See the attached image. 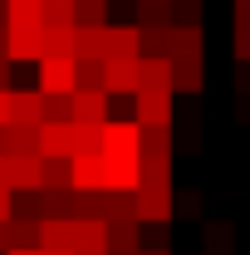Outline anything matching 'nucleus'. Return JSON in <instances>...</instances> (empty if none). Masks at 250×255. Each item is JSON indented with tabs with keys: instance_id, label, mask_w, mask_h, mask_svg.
<instances>
[{
	"instance_id": "2f4dec72",
	"label": "nucleus",
	"mask_w": 250,
	"mask_h": 255,
	"mask_svg": "<svg viewBox=\"0 0 250 255\" xmlns=\"http://www.w3.org/2000/svg\"><path fill=\"white\" fill-rule=\"evenodd\" d=\"M15 94V89H10ZM10 94H0V128H10L15 123V108H10Z\"/></svg>"
},
{
	"instance_id": "412c9836",
	"label": "nucleus",
	"mask_w": 250,
	"mask_h": 255,
	"mask_svg": "<svg viewBox=\"0 0 250 255\" xmlns=\"http://www.w3.org/2000/svg\"><path fill=\"white\" fill-rule=\"evenodd\" d=\"M206 255H231V246H236V226L231 221H206Z\"/></svg>"
},
{
	"instance_id": "e433bc0d",
	"label": "nucleus",
	"mask_w": 250,
	"mask_h": 255,
	"mask_svg": "<svg viewBox=\"0 0 250 255\" xmlns=\"http://www.w3.org/2000/svg\"><path fill=\"white\" fill-rule=\"evenodd\" d=\"M5 44H10V30H0V59H5ZM10 64V59H5Z\"/></svg>"
},
{
	"instance_id": "0eeeda50",
	"label": "nucleus",
	"mask_w": 250,
	"mask_h": 255,
	"mask_svg": "<svg viewBox=\"0 0 250 255\" xmlns=\"http://www.w3.org/2000/svg\"><path fill=\"white\" fill-rule=\"evenodd\" d=\"M142 84H137V98H177V84H172V59H142L137 64Z\"/></svg>"
},
{
	"instance_id": "4be33fe9",
	"label": "nucleus",
	"mask_w": 250,
	"mask_h": 255,
	"mask_svg": "<svg viewBox=\"0 0 250 255\" xmlns=\"http://www.w3.org/2000/svg\"><path fill=\"white\" fill-rule=\"evenodd\" d=\"M10 251H39V221L10 216Z\"/></svg>"
},
{
	"instance_id": "1a4fd4ad",
	"label": "nucleus",
	"mask_w": 250,
	"mask_h": 255,
	"mask_svg": "<svg viewBox=\"0 0 250 255\" xmlns=\"http://www.w3.org/2000/svg\"><path fill=\"white\" fill-rule=\"evenodd\" d=\"M44 187V157L39 152H15L10 157V191H39Z\"/></svg>"
},
{
	"instance_id": "f257e3e1",
	"label": "nucleus",
	"mask_w": 250,
	"mask_h": 255,
	"mask_svg": "<svg viewBox=\"0 0 250 255\" xmlns=\"http://www.w3.org/2000/svg\"><path fill=\"white\" fill-rule=\"evenodd\" d=\"M34 89H39L44 98H74L79 94V64L74 59H39Z\"/></svg>"
},
{
	"instance_id": "a19ab883",
	"label": "nucleus",
	"mask_w": 250,
	"mask_h": 255,
	"mask_svg": "<svg viewBox=\"0 0 250 255\" xmlns=\"http://www.w3.org/2000/svg\"><path fill=\"white\" fill-rule=\"evenodd\" d=\"M84 255H108V251H84Z\"/></svg>"
},
{
	"instance_id": "dca6fc26",
	"label": "nucleus",
	"mask_w": 250,
	"mask_h": 255,
	"mask_svg": "<svg viewBox=\"0 0 250 255\" xmlns=\"http://www.w3.org/2000/svg\"><path fill=\"white\" fill-rule=\"evenodd\" d=\"M172 84H177V94H201V84H206L201 59H172Z\"/></svg>"
},
{
	"instance_id": "473e14b6",
	"label": "nucleus",
	"mask_w": 250,
	"mask_h": 255,
	"mask_svg": "<svg viewBox=\"0 0 250 255\" xmlns=\"http://www.w3.org/2000/svg\"><path fill=\"white\" fill-rule=\"evenodd\" d=\"M236 89H241V98H250V64H241V79H236Z\"/></svg>"
},
{
	"instance_id": "c756f323",
	"label": "nucleus",
	"mask_w": 250,
	"mask_h": 255,
	"mask_svg": "<svg viewBox=\"0 0 250 255\" xmlns=\"http://www.w3.org/2000/svg\"><path fill=\"white\" fill-rule=\"evenodd\" d=\"M177 211H182V216H196V211H201V196H196V191H182V196H177Z\"/></svg>"
},
{
	"instance_id": "9d476101",
	"label": "nucleus",
	"mask_w": 250,
	"mask_h": 255,
	"mask_svg": "<svg viewBox=\"0 0 250 255\" xmlns=\"http://www.w3.org/2000/svg\"><path fill=\"white\" fill-rule=\"evenodd\" d=\"M5 59L10 64H39L44 59V30H10Z\"/></svg>"
},
{
	"instance_id": "ea45409f",
	"label": "nucleus",
	"mask_w": 250,
	"mask_h": 255,
	"mask_svg": "<svg viewBox=\"0 0 250 255\" xmlns=\"http://www.w3.org/2000/svg\"><path fill=\"white\" fill-rule=\"evenodd\" d=\"M142 255H172V251H142Z\"/></svg>"
},
{
	"instance_id": "6e6552de",
	"label": "nucleus",
	"mask_w": 250,
	"mask_h": 255,
	"mask_svg": "<svg viewBox=\"0 0 250 255\" xmlns=\"http://www.w3.org/2000/svg\"><path fill=\"white\" fill-rule=\"evenodd\" d=\"M142 157H103V191H137Z\"/></svg>"
},
{
	"instance_id": "c85d7f7f",
	"label": "nucleus",
	"mask_w": 250,
	"mask_h": 255,
	"mask_svg": "<svg viewBox=\"0 0 250 255\" xmlns=\"http://www.w3.org/2000/svg\"><path fill=\"white\" fill-rule=\"evenodd\" d=\"M231 49H236V59L250 64V25H236V39H231Z\"/></svg>"
},
{
	"instance_id": "4c0bfd02",
	"label": "nucleus",
	"mask_w": 250,
	"mask_h": 255,
	"mask_svg": "<svg viewBox=\"0 0 250 255\" xmlns=\"http://www.w3.org/2000/svg\"><path fill=\"white\" fill-rule=\"evenodd\" d=\"M0 30H10V15H5V0H0Z\"/></svg>"
},
{
	"instance_id": "7ed1b4c3",
	"label": "nucleus",
	"mask_w": 250,
	"mask_h": 255,
	"mask_svg": "<svg viewBox=\"0 0 250 255\" xmlns=\"http://www.w3.org/2000/svg\"><path fill=\"white\" fill-rule=\"evenodd\" d=\"M142 59V25H108L103 34V64Z\"/></svg>"
},
{
	"instance_id": "f03ea898",
	"label": "nucleus",
	"mask_w": 250,
	"mask_h": 255,
	"mask_svg": "<svg viewBox=\"0 0 250 255\" xmlns=\"http://www.w3.org/2000/svg\"><path fill=\"white\" fill-rule=\"evenodd\" d=\"M103 157H142V123L137 118H113L103 128Z\"/></svg>"
},
{
	"instance_id": "f704fd0d",
	"label": "nucleus",
	"mask_w": 250,
	"mask_h": 255,
	"mask_svg": "<svg viewBox=\"0 0 250 255\" xmlns=\"http://www.w3.org/2000/svg\"><path fill=\"white\" fill-rule=\"evenodd\" d=\"M0 255H10V221L0 226Z\"/></svg>"
},
{
	"instance_id": "7c9ffc66",
	"label": "nucleus",
	"mask_w": 250,
	"mask_h": 255,
	"mask_svg": "<svg viewBox=\"0 0 250 255\" xmlns=\"http://www.w3.org/2000/svg\"><path fill=\"white\" fill-rule=\"evenodd\" d=\"M10 216H15V191H10V187H0V226L10 221Z\"/></svg>"
},
{
	"instance_id": "72a5a7b5",
	"label": "nucleus",
	"mask_w": 250,
	"mask_h": 255,
	"mask_svg": "<svg viewBox=\"0 0 250 255\" xmlns=\"http://www.w3.org/2000/svg\"><path fill=\"white\" fill-rule=\"evenodd\" d=\"M0 94H10V64L0 59Z\"/></svg>"
},
{
	"instance_id": "9b49d317",
	"label": "nucleus",
	"mask_w": 250,
	"mask_h": 255,
	"mask_svg": "<svg viewBox=\"0 0 250 255\" xmlns=\"http://www.w3.org/2000/svg\"><path fill=\"white\" fill-rule=\"evenodd\" d=\"M137 64L142 59H127V64H103V94H132L137 98V84H142V74H137Z\"/></svg>"
},
{
	"instance_id": "aec40b11",
	"label": "nucleus",
	"mask_w": 250,
	"mask_h": 255,
	"mask_svg": "<svg viewBox=\"0 0 250 255\" xmlns=\"http://www.w3.org/2000/svg\"><path fill=\"white\" fill-rule=\"evenodd\" d=\"M44 191H74V162L44 157Z\"/></svg>"
},
{
	"instance_id": "c9c22d12",
	"label": "nucleus",
	"mask_w": 250,
	"mask_h": 255,
	"mask_svg": "<svg viewBox=\"0 0 250 255\" xmlns=\"http://www.w3.org/2000/svg\"><path fill=\"white\" fill-rule=\"evenodd\" d=\"M0 187H10V157H0Z\"/></svg>"
},
{
	"instance_id": "58836bf2",
	"label": "nucleus",
	"mask_w": 250,
	"mask_h": 255,
	"mask_svg": "<svg viewBox=\"0 0 250 255\" xmlns=\"http://www.w3.org/2000/svg\"><path fill=\"white\" fill-rule=\"evenodd\" d=\"M10 255H44V251H10Z\"/></svg>"
},
{
	"instance_id": "a211bd4d",
	"label": "nucleus",
	"mask_w": 250,
	"mask_h": 255,
	"mask_svg": "<svg viewBox=\"0 0 250 255\" xmlns=\"http://www.w3.org/2000/svg\"><path fill=\"white\" fill-rule=\"evenodd\" d=\"M79 25V0H44V30H74Z\"/></svg>"
},
{
	"instance_id": "ddd939ff",
	"label": "nucleus",
	"mask_w": 250,
	"mask_h": 255,
	"mask_svg": "<svg viewBox=\"0 0 250 255\" xmlns=\"http://www.w3.org/2000/svg\"><path fill=\"white\" fill-rule=\"evenodd\" d=\"M10 30H44V0H5Z\"/></svg>"
},
{
	"instance_id": "b1692460",
	"label": "nucleus",
	"mask_w": 250,
	"mask_h": 255,
	"mask_svg": "<svg viewBox=\"0 0 250 255\" xmlns=\"http://www.w3.org/2000/svg\"><path fill=\"white\" fill-rule=\"evenodd\" d=\"M74 30H108V0H79V25Z\"/></svg>"
},
{
	"instance_id": "f3484780",
	"label": "nucleus",
	"mask_w": 250,
	"mask_h": 255,
	"mask_svg": "<svg viewBox=\"0 0 250 255\" xmlns=\"http://www.w3.org/2000/svg\"><path fill=\"white\" fill-rule=\"evenodd\" d=\"M103 34L108 30H74V64H103Z\"/></svg>"
},
{
	"instance_id": "393cba45",
	"label": "nucleus",
	"mask_w": 250,
	"mask_h": 255,
	"mask_svg": "<svg viewBox=\"0 0 250 255\" xmlns=\"http://www.w3.org/2000/svg\"><path fill=\"white\" fill-rule=\"evenodd\" d=\"M142 157H172V128H142Z\"/></svg>"
},
{
	"instance_id": "4468645a",
	"label": "nucleus",
	"mask_w": 250,
	"mask_h": 255,
	"mask_svg": "<svg viewBox=\"0 0 250 255\" xmlns=\"http://www.w3.org/2000/svg\"><path fill=\"white\" fill-rule=\"evenodd\" d=\"M74 191H103V152L74 157Z\"/></svg>"
},
{
	"instance_id": "5701e85b",
	"label": "nucleus",
	"mask_w": 250,
	"mask_h": 255,
	"mask_svg": "<svg viewBox=\"0 0 250 255\" xmlns=\"http://www.w3.org/2000/svg\"><path fill=\"white\" fill-rule=\"evenodd\" d=\"M84 251H108V221L98 216V221H79V251L74 255H84Z\"/></svg>"
},
{
	"instance_id": "cd10ccee",
	"label": "nucleus",
	"mask_w": 250,
	"mask_h": 255,
	"mask_svg": "<svg viewBox=\"0 0 250 255\" xmlns=\"http://www.w3.org/2000/svg\"><path fill=\"white\" fill-rule=\"evenodd\" d=\"M79 89H103V64H79Z\"/></svg>"
},
{
	"instance_id": "bb28decb",
	"label": "nucleus",
	"mask_w": 250,
	"mask_h": 255,
	"mask_svg": "<svg viewBox=\"0 0 250 255\" xmlns=\"http://www.w3.org/2000/svg\"><path fill=\"white\" fill-rule=\"evenodd\" d=\"M44 123H74V98H44Z\"/></svg>"
},
{
	"instance_id": "2eb2a0df",
	"label": "nucleus",
	"mask_w": 250,
	"mask_h": 255,
	"mask_svg": "<svg viewBox=\"0 0 250 255\" xmlns=\"http://www.w3.org/2000/svg\"><path fill=\"white\" fill-rule=\"evenodd\" d=\"M201 49H206L201 25H172V59H201Z\"/></svg>"
},
{
	"instance_id": "39448f33",
	"label": "nucleus",
	"mask_w": 250,
	"mask_h": 255,
	"mask_svg": "<svg viewBox=\"0 0 250 255\" xmlns=\"http://www.w3.org/2000/svg\"><path fill=\"white\" fill-rule=\"evenodd\" d=\"M39 157H79V123H44L39 128Z\"/></svg>"
},
{
	"instance_id": "423d86ee",
	"label": "nucleus",
	"mask_w": 250,
	"mask_h": 255,
	"mask_svg": "<svg viewBox=\"0 0 250 255\" xmlns=\"http://www.w3.org/2000/svg\"><path fill=\"white\" fill-rule=\"evenodd\" d=\"M108 113H113V103H108L103 89H79L74 94V123L79 128H108L113 123Z\"/></svg>"
},
{
	"instance_id": "20e7f679",
	"label": "nucleus",
	"mask_w": 250,
	"mask_h": 255,
	"mask_svg": "<svg viewBox=\"0 0 250 255\" xmlns=\"http://www.w3.org/2000/svg\"><path fill=\"white\" fill-rule=\"evenodd\" d=\"M39 251L44 255H74L79 251V221H69V216H44V221H39Z\"/></svg>"
},
{
	"instance_id": "6ab92c4d",
	"label": "nucleus",
	"mask_w": 250,
	"mask_h": 255,
	"mask_svg": "<svg viewBox=\"0 0 250 255\" xmlns=\"http://www.w3.org/2000/svg\"><path fill=\"white\" fill-rule=\"evenodd\" d=\"M137 123L142 128H172V98H137Z\"/></svg>"
},
{
	"instance_id": "a878e982",
	"label": "nucleus",
	"mask_w": 250,
	"mask_h": 255,
	"mask_svg": "<svg viewBox=\"0 0 250 255\" xmlns=\"http://www.w3.org/2000/svg\"><path fill=\"white\" fill-rule=\"evenodd\" d=\"M44 59H74V30H44Z\"/></svg>"
},
{
	"instance_id": "f8f14e48",
	"label": "nucleus",
	"mask_w": 250,
	"mask_h": 255,
	"mask_svg": "<svg viewBox=\"0 0 250 255\" xmlns=\"http://www.w3.org/2000/svg\"><path fill=\"white\" fill-rule=\"evenodd\" d=\"M10 108H15V128H44V94L39 89L10 94Z\"/></svg>"
}]
</instances>
